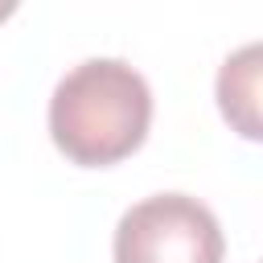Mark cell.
<instances>
[{"instance_id":"cell-2","label":"cell","mask_w":263,"mask_h":263,"mask_svg":"<svg viewBox=\"0 0 263 263\" xmlns=\"http://www.w3.org/2000/svg\"><path fill=\"white\" fill-rule=\"evenodd\" d=\"M115 263H222L226 238L214 210L189 193H152L123 210Z\"/></svg>"},{"instance_id":"cell-3","label":"cell","mask_w":263,"mask_h":263,"mask_svg":"<svg viewBox=\"0 0 263 263\" xmlns=\"http://www.w3.org/2000/svg\"><path fill=\"white\" fill-rule=\"evenodd\" d=\"M214 99H218V111L230 123V132L263 144V41L238 45L218 66Z\"/></svg>"},{"instance_id":"cell-1","label":"cell","mask_w":263,"mask_h":263,"mask_svg":"<svg viewBox=\"0 0 263 263\" xmlns=\"http://www.w3.org/2000/svg\"><path fill=\"white\" fill-rule=\"evenodd\" d=\"M152 123L148 78L123 58H86L70 66L49 95L53 144L86 168L132 156Z\"/></svg>"}]
</instances>
